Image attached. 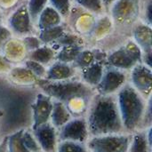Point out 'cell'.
<instances>
[{"instance_id": "4", "label": "cell", "mask_w": 152, "mask_h": 152, "mask_svg": "<svg viewBox=\"0 0 152 152\" xmlns=\"http://www.w3.org/2000/svg\"><path fill=\"white\" fill-rule=\"evenodd\" d=\"M131 134H108L90 137L86 145L89 152H127Z\"/></svg>"}, {"instance_id": "31", "label": "cell", "mask_w": 152, "mask_h": 152, "mask_svg": "<svg viewBox=\"0 0 152 152\" xmlns=\"http://www.w3.org/2000/svg\"><path fill=\"white\" fill-rule=\"evenodd\" d=\"M75 2L92 13H100L103 10L102 0H75Z\"/></svg>"}, {"instance_id": "19", "label": "cell", "mask_w": 152, "mask_h": 152, "mask_svg": "<svg viewBox=\"0 0 152 152\" xmlns=\"http://www.w3.org/2000/svg\"><path fill=\"white\" fill-rule=\"evenodd\" d=\"M61 16L52 6H46L38 16L37 24L40 30L61 25Z\"/></svg>"}, {"instance_id": "12", "label": "cell", "mask_w": 152, "mask_h": 152, "mask_svg": "<svg viewBox=\"0 0 152 152\" xmlns=\"http://www.w3.org/2000/svg\"><path fill=\"white\" fill-rule=\"evenodd\" d=\"M2 55L11 64L25 61L28 58V51L22 40L16 38L8 39L2 46Z\"/></svg>"}, {"instance_id": "39", "label": "cell", "mask_w": 152, "mask_h": 152, "mask_svg": "<svg viewBox=\"0 0 152 152\" xmlns=\"http://www.w3.org/2000/svg\"><path fill=\"white\" fill-rule=\"evenodd\" d=\"M12 68V65L8 61H6L2 54H0V74H7Z\"/></svg>"}, {"instance_id": "18", "label": "cell", "mask_w": 152, "mask_h": 152, "mask_svg": "<svg viewBox=\"0 0 152 152\" xmlns=\"http://www.w3.org/2000/svg\"><path fill=\"white\" fill-rule=\"evenodd\" d=\"M72 118L73 117L63 103L58 101H53V110L50 117V123L52 126H53L57 130H59Z\"/></svg>"}, {"instance_id": "13", "label": "cell", "mask_w": 152, "mask_h": 152, "mask_svg": "<svg viewBox=\"0 0 152 152\" xmlns=\"http://www.w3.org/2000/svg\"><path fill=\"white\" fill-rule=\"evenodd\" d=\"M106 63L110 68L120 69L123 71L131 70L135 65L139 64L123 47H120L109 55L106 58Z\"/></svg>"}, {"instance_id": "45", "label": "cell", "mask_w": 152, "mask_h": 152, "mask_svg": "<svg viewBox=\"0 0 152 152\" xmlns=\"http://www.w3.org/2000/svg\"><path fill=\"white\" fill-rule=\"evenodd\" d=\"M3 116H4V110H3L2 108L0 107V120H1V118H3Z\"/></svg>"}, {"instance_id": "43", "label": "cell", "mask_w": 152, "mask_h": 152, "mask_svg": "<svg viewBox=\"0 0 152 152\" xmlns=\"http://www.w3.org/2000/svg\"><path fill=\"white\" fill-rule=\"evenodd\" d=\"M116 0H102V6L103 8H106V9H109L115 2Z\"/></svg>"}, {"instance_id": "36", "label": "cell", "mask_w": 152, "mask_h": 152, "mask_svg": "<svg viewBox=\"0 0 152 152\" xmlns=\"http://www.w3.org/2000/svg\"><path fill=\"white\" fill-rule=\"evenodd\" d=\"M151 98H150L147 102V107L146 110L142 118V122L141 125L140 131H145L148 128L151 127L152 124V113H151Z\"/></svg>"}, {"instance_id": "42", "label": "cell", "mask_w": 152, "mask_h": 152, "mask_svg": "<svg viewBox=\"0 0 152 152\" xmlns=\"http://www.w3.org/2000/svg\"><path fill=\"white\" fill-rule=\"evenodd\" d=\"M146 18L149 21V24L151 25V2L149 3V4L147 5V11H146Z\"/></svg>"}, {"instance_id": "27", "label": "cell", "mask_w": 152, "mask_h": 152, "mask_svg": "<svg viewBox=\"0 0 152 152\" xmlns=\"http://www.w3.org/2000/svg\"><path fill=\"white\" fill-rule=\"evenodd\" d=\"M95 61L94 59V53L91 50H81L79 54L77 55L75 61L72 63L73 67L78 68L79 69H84L87 67H89L91 64H93Z\"/></svg>"}, {"instance_id": "14", "label": "cell", "mask_w": 152, "mask_h": 152, "mask_svg": "<svg viewBox=\"0 0 152 152\" xmlns=\"http://www.w3.org/2000/svg\"><path fill=\"white\" fill-rule=\"evenodd\" d=\"M75 77V68L72 64L55 61L46 69L45 76V80L48 81H65Z\"/></svg>"}, {"instance_id": "30", "label": "cell", "mask_w": 152, "mask_h": 152, "mask_svg": "<svg viewBox=\"0 0 152 152\" xmlns=\"http://www.w3.org/2000/svg\"><path fill=\"white\" fill-rule=\"evenodd\" d=\"M22 142L26 149L29 152H40L39 145L36 140V138L33 135V133L30 130L28 129H23L22 132V136H21Z\"/></svg>"}, {"instance_id": "3", "label": "cell", "mask_w": 152, "mask_h": 152, "mask_svg": "<svg viewBox=\"0 0 152 152\" xmlns=\"http://www.w3.org/2000/svg\"><path fill=\"white\" fill-rule=\"evenodd\" d=\"M118 108L126 134L140 131L147 102L128 82L116 94Z\"/></svg>"}, {"instance_id": "7", "label": "cell", "mask_w": 152, "mask_h": 152, "mask_svg": "<svg viewBox=\"0 0 152 152\" xmlns=\"http://www.w3.org/2000/svg\"><path fill=\"white\" fill-rule=\"evenodd\" d=\"M128 83L146 100L151 98L152 70L151 68L143 63L135 65L130 70Z\"/></svg>"}, {"instance_id": "25", "label": "cell", "mask_w": 152, "mask_h": 152, "mask_svg": "<svg viewBox=\"0 0 152 152\" xmlns=\"http://www.w3.org/2000/svg\"><path fill=\"white\" fill-rule=\"evenodd\" d=\"M23 129H19L7 135V152H29L24 146L21 139Z\"/></svg>"}, {"instance_id": "11", "label": "cell", "mask_w": 152, "mask_h": 152, "mask_svg": "<svg viewBox=\"0 0 152 152\" xmlns=\"http://www.w3.org/2000/svg\"><path fill=\"white\" fill-rule=\"evenodd\" d=\"M9 27L15 33L20 35H27L31 31L32 21L27 8V4L19 6L10 16Z\"/></svg>"}, {"instance_id": "24", "label": "cell", "mask_w": 152, "mask_h": 152, "mask_svg": "<svg viewBox=\"0 0 152 152\" xmlns=\"http://www.w3.org/2000/svg\"><path fill=\"white\" fill-rule=\"evenodd\" d=\"M94 17L89 12H83L75 20V28L76 30L81 34H87L92 32L94 26L95 24Z\"/></svg>"}, {"instance_id": "46", "label": "cell", "mask_w": 152, "mask_h": 152, "mask_svg": "<svg viewBox=\"0 0 152 152\" xmlns=\"http://www.w3.org/2000/svg\"><path fill=\"white\" fill-rule=\"evenodd\" d=\"M40 152H42V151H40Z\"/></svg>"}, {"instance_id": "9", "label": "cell", "mask_w": 152, "mask_h": 152, "mask_svg": "<svg viewBox=\"0 0 152 152\" xmlns=\"http://www.w3.org/2000/svg\"><path fill=\"white\" fill-rule=\"evenodd\" d=\"M139 10V0H116L110 6L111 20L118 25L130 23Z\"/></svg>"}, {"instance_id": "40", "label": "cell", "mask_w": 152, "mask_h": 152, "mask_svg": "<svg viewBox=\"0 0 152 152\" xmlns=\"http://www.w3.org/2000/svg\"><path fill=\"white\" fill-rule=\"evenodd\" d=\"M18 0H0V8L9 9L17 4Z\"/></svg>"}, {"instance_id": "34", "label": "cell", "mask_w": 152, "mask_h": 152, "mask_svg": "<svg viewBox=\"0 0 152 152\" xmlns=\"http://www.w3.org/2000/svg\"><path fill=\"white\" fill-rule=\"evenodd\" d=\"M56 42L61 46H65V45H77V46H81V45L83 44L82 38L79 37L77 35L67 34V33H64Z\"/></svg>"}, {"instance_id": "44", "label": "cell", "mask_w": 152, "mask_h": 152, "mask_svg": "<svg viewBox=\"0 0 152 152\" xmlns=\"http://www.w3.org/2000/svg\"><path fill=\"white\" fill-rule=\"evenodd\" d=\"M3 18H4V14H3V12H2V9L0 8V24L3 20Z\"/></svg>"}, {"instance_id": "23", "label": "cell", "mask_w": 152, "mask_h": 152, "mask_svg": "<svg viewBox=\"0 0 152 152\" xmlns=\"http://www.w3.org/2000/svg\"><path fill=\"white\" fill-rule=\"evenodd\" d=\"M82 47L77 45H65L61 46V49L56 53L55 59L57 61L72 64L81 52Z\"/></svg>"}, {"instance_id": "16", "label": "cell", "mask_w": 152, "mask_h": 152, "mask_svg": "<svg viewBox=\"0 0 152 152\" xmlns=\"http://www.w3.org/2000/svg\"><path fill=\"white\" fill-rule=\"evenodd\" d=\"M105 67L102 62L94 61L89 67L81 70V81L92 88H95L100 83Z\"/></svg>"}, {"instance_id": "38", "label": "cell", "mask_w": 152, "mask_h": 152, "mask_svg": "<svg viewBox=\"0 0 152 152\" xmlns=\"http://www.w3.org/2000/svg\"><path fill=\"white\" fill-rule=\"evenodd\" d=\"M12 37V32L11 30L4 27V26H2L0 24V49L2 48L3 45L8 40L10 39Z\"/></svg>"}, {"instance_id": "26", "label": "cell", "mask_w": 152, "mask_h": 152, "mask_svg": "<svg viewBox=\"0 0 152 152\" xmlns=\"http://www.w3.org/2000/svg\"><path fill=\"white\" fill-rule=\"evenodd\" d=\"M65 33L64 28L61 25L55 26L50 28L40 30L39 36L37 37L42 44H49L53 42H56L63 34Z\"/></svg>"}, {"instance_id": "29", "label": "cell", "mask_w": 152, "mask_h": 152, "mask_svg": "<svg viewBox=\"0 0 152 152\" xmlns=\"http://www.w3.org/2000/svg\"><path fill=\"white\" fill-rule=\"evenodd\" d=\"M57 152H89L86 143L76 142H59L57 146Z\"/></svg>"}, {"instance_id": "15", "label": "cell", "mask_w": 152, "mask_h": 152, "mask_svg": "<svg viewBox=\"0 0 152 152\" xmlns=\"http://www.w3.org/2000/svg\"><path fill=\"white\" fill-rule=\"evenodd\" d=\"M8 79L11 83L16 86H28L37 84L38 78L32 74V72L25 66L12 67L7 73Z\"/></svg>"}, {"instance_id": "6", "label": "cell", "mask_w": 152, "mask_h": 152, "mask_svg": "<svg viewBox=\"0 0 152 152\" xmlns=\"http://www.w3.org/2000/svg\"><path fill=\"white\" fill-rule=\"evenodd\" d=\"M90 138L86 118H72L58 130V141L86 143Z\"/></svg>"}, {"instance_id": "8", "label": "cell", "mask_w": 152, "mask_h": 152, "mask_svg": "<svg viewBox=\"0 0 152 152\" xmlns=\"http://www.w3.org/2000/svg\"><path fill=\"white\" fill-rule=\"evenodd\" d=\"M53 102V100L42 92H39L36 95L33 102L30 105L32 118L31 130L50 122Z\"/></svg>"}, {"instance_id": "2", "label": "cell", "mask_w": 152, "mask_h": 152, "mask_svg": "<svg viewBox=\"0 0 152 152\" xmlns=\"http://www.w3.org/2000/svg\"><path fill=\"white\" fill-rule=\"evenodd\" d=\"M86 120L90 137L126 134L115 95L95 94L92 99Z\"/></svg>"}, {"instance_id": "33", "label": "cell", "mask_w": 152, "mask_h": 152, "mask_svg": "<svg viewBox=\"0 0 152 152\" xmlns=\"http://www.w3.org/2000/svg\"><path fill=\"white\" fill-rule=\"evenodd\" d=\"M124 48L138 63H142V51L134 41H128L124 45Z\"/></svg>"}, {"instance_id": "37", "label": "cell", "mask_w": 152, "mask_h": 152, "mask_svg": "<svg viewBox=\"0 0 152 152\" xmlns=\"http://www.w3.org/2000/svg\"><path fill=\"white\" fill-rule=\"evenodd\" d=\"M22 42H23L28 52H31L42 45V42L39 40V38L37 37H34V36L24 37V38L22 39Z\"/></svg>"}, {"instance_id": "10", "label": "cell", "mask_w": 152, "mask_h": 152, "mask_svg": "<svg viewBox=\"0 0 152 152\" xmlns=\"http://www.w3.org/2000/svg\"><path fill=\"white\" fill-rule=\"evenodd\" d=\"M42 152H57L58 130L51 123L44 124L31 130Z\"/></svg>"}, {"instance_id": "20", "label": "cell", "mask_w": 152, "mask_h": 152, "mask_svg": "<svg viewBox=\"0 0 152 152\" xmlns=\"http://www.w3.org/2000/svg\"><path fill=\"white\" fill-rule=\"evenodd\" d=\"M56 51L48 45H41L38 48L29 52L28 54V59L35 61L44 66H46L55 59Z\"/></svg>"}, {"instance_id": "32", "label": "cell", "mask_w": 152, "mask_h": 152, "mask_svg": "<svg viewBox=\"0 0 152 152\" xmlns=\"http://www.w3.org/2000/svg\"><path fill=\"white\" fill-rule=\"evenodd\" d=\"M25 67L27 69H28L32 74L34 76H36L38 79H42V78H45V73H46V68L45 66L35 61H32V60H29V59H27L25 61Z\"/></svg>"}, {"instance_id": "17", "label": "cell", "mask_w": 152, "mask_h": 152, "mask_svg": "<svg viewBox=\"0 0 152 152\" xmlns=\"http://www.w3.org/2000/svg\"><path fill=\"white\" fill-rule=\"evenodd\" d=\"M151 25L139 24L134 30V42L142 49V53H151Z\"/></svg>"}, {"instance_id": "21", "label": "cell", "mask_w": 152, "mask_h": 152, "mask_svg": "<svg viewBox=\"0 0 152 152\" xmlns=\"http://www.w3.org/2000/svg\"><path fill=\"white\" fill-rule=\"evenodd\" d=\"M127 152H152V145L148 141L146 131H137L131 134Z\"/></svg>"}, {"instance_id": "28", "label": "cell", "mask_w": 152, "mask_h": 152, "mask_svg": "<svg viewBox=\"0 0 152 152\" xmlns=\"http://www.w3.org/2000/svg\"><path fill=\"white\" fill-rule=\"evenodd\" d=\"M48 0H28L27 4V8L33 23H37L38 16L42 11L46 7Z\"/></svg>"}, {"instance_id": "5", "label": "cell", "mask_w": 152, "mask_h": 152, "mask_svg": "<svg viewBox=\"0 0 152 152\" xmlns=\"http://www.w3.org/2000/svg\"><path fill=\"white\" fill-rule=\"evenodd\" d=\"M127 82L128 77L126 71L109 67L104 69L102 77L94 91L101 95H115Z\"/></svg>"}, {"instance_id": "1", "label": "cell", "mask_w": 152, "mask_h": 152, "mask_svg": "<svg viewBox=\"0 0 152 152\" xmlns=\"http://www.w3.org/2000/svg\"><path fill=\"white\" fill-rule=\"evenodd\" d=\"M36 86L53 101L63 103L73 118L86 117L89 104L96 94L94 88L73 78L65 81H48L42 78L37 80Z\"/></svg>"}, {"instance_id": "22", "label": "cell", "mask_w": 152, "mask_h": 152, "mask_svg": "<svg viewBox=\"0 0 152 152\" xmlns=\"http://www.w3.org/2000/svg\"><path fill=\"white\" fill-rule=\"evenodd\" d=\"M113 21L110 17L103 16L98 20L95 21L94 28L92 30V34L95 39H102L106 37L112 30Z\"/></svg>"}, {"instance_id": "35", "label": "cell", "mask_w": 152, "mask_h": 152, "mask_svg": "<svg viewBox=\"0 0 152 152\" xmlns=\"http://www.w3.org/2000/svg\"><path fill=\"white\" fill-rule=\"evenodd\" d=\"M51 6L53 7L61 17H67L70 10L69 0H50Z\"/></svg>"}, {"instance_id": "41", "label": "cell", "mask_w": 152, "mask_h": 152, "mask_svg": "<svg viewBox=\"0 0 152 152\" xmlns=\"http://www.w3.org/2000/svg\"><path fill=\"white\" fill-rule=\"evenodd\" d=\"M7 136L4 137L2 142H0V152H7Z\"/></svg>"}]
</instances>
